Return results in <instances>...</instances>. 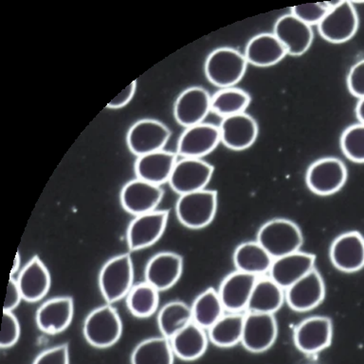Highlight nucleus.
Here are the masks:
<instances>
[{
  "label": "nucleus",
  "mask_w": 364,
  "mask_h": 364,
  "mask_svg": "<svg viewBox=\"0 0 364 364\" xmlns=\"http://www.w3.org/2000/svg\"><path fill=\"white\" fill-rule=\"evenodd\" d=\"M20 264H21V257H20V253L17 252L16 258H14L13 269H11V274H14V273H16L17 270H18Z\"/></svg>",
  "instance_id": "nucleus-44"
},
{
  "label": "nucleus",
  "mask_w": 364,
  "mask_h": 364,
  "mask_svg": "<svg viewBox=\"0 0 364 364\" xmlns=\"http://www.w3.org/2000/svg\"><path fill=\"white\" fill-rule=\"evenodd\" d=\"M193 321L204 329H209L224 315V306L218 291L210 287L193 301Z\"/></svg>",
  "instance_id": "nucleus-31"
},
{
  "label": "nucleus",
  "mask_w": 364,
  "mask_h": 364,
  "mask_svg": "<svg viewBox=\"0 0 364 364\" xmlns=\"http://www.w3.org/2000/svg\"><path fill=\"white\" fill-rule=\"evenodd\" d=\"M245 314L229 312L224 314L208 329V337L218 347H232L241 343L243 336Z\"/></svg>",
  "instance_id": "nucleus-30"
},
{
  "label": "nucleus",
  "mask_w": 364,
  "mask_h": 364,
  "mask_svg": "<svg viewBox=\"0 0 364 364\" xmlns=\"http://www.w3.org/2000/svg\"><path fill=\"white\" fill-rule=\"evenodd\" d=\"M277 333V321L274 315L247 312L245 314L241 343L247 351L264 352L275 343Z\"/></svg>",
  "instance_id": "nucleus-10"
},
{
  "label": "nucleus",
  "mask_w": 364,
  "mask_h": 364,
  "mask_svg": "<svg viewBox=\"0 0 364 364\" xmlns=\"http://www.w3.org/2000/svg\"><path fill=\"white\" fill-rule=\"evenodd\" d=\"M218 209V192L201 190L179 196L176 213L179 222L189 229L207 227L215 218Z\"/></svg>",
  "instance_id": "nucleus-3"
},
{
  "label": "nucleus",
  "mask_w": 364,
  "mask_h": 364,
  "mask_svg": "<svg viewBox=\"0 0 364 364\" xmlns=\"http://www.w3.org/2000/svg\"><path fill=\"white\" fill-rule=\"evenodd\" d=\"M328 11L329 7L326 2L309 3V4L295 6L291 9V14L311 27L312 25L320 24Z\"/></svg>",
  "instance_id": "nucleus-37"
},
{
  "label": "nucleus",
  "mask_w": 364,
  "mask_h": 364,
  "mask_svg": "<svg viewBox=\"0 0 364 364\" xmlns=\"http://www.w3.org/2000/svg\"><path fill=\"white\" fill-rule=\"evenodd\" d=\"M257 279L258 276L239 270L227 275L218 289L219 297L225 310L229 312H242L247 310Z\"/></svg>",
  "instance_id": "nucleus-22"
},
{
  "label": "nucleus",
  "mask_w": 364,
  "mask_h": 364,
  "mask_svg": "<svg viewBox=\"0 0 364 364\" xmlns=\"http://www.w3.org/2000/svg\"><path fill=\"white\" fill-rule=\"evenodd\" d=\"M176 161V154L164 150L139 156L135 162L136 178L161 186L169 181Z\"/></svg>",
  "instance_id": "nucleus-25"
},
{
  "label": "nucleus",
  "mask_w": 364,
  "mask_h": 364,
  "mask_svg": "<svg viewBox=\"0 0 364 364\" xmlns=\"http://www.w3.org/2000/svg\"><path fill=\"white\" fill-rule=\"evenodd\" d=\"M355 115L360 124H364V98L358 100L357 107H355Z\"/></svg>",
  "instance_id": "nucleus-43"
},
{
  "label": "nucleus",
  "mask_w": 364,
  "mask_h": 364,
  "mask_svg": "<svg viewBox=\"0 0 364 364\" xmlns=\"http://www.w3.org/2000/svg\"><path fill=\"white\" fill-rule=\"evenodd\" d=\"M170 136L169 128L161 122L153 119H139L128 130L127 146L139 158L164 150Z\"/></svg>",
  "instance_id": "nucleus-7"
},
{
  "label": "nucleus",
  "mask_w": 364,
  "mask_h": 364,
  "mask_svg": "<svg viewBox=\"0 0 364 364\" xmlns=\"http://www.w3.org/2000/svg\"><path fill=\"white\" fill-rule=\"evenodd\" d=\"M274 260L257 241L244 242L233 253V263L236 270L250 274L264 276L269 272Z\"/></svg>",
  "instance_id": "nucleus-28"
},
{
  "label": "nucleus",
  "mask_w": 364,
  "mask_h": 364,
  "mask_svg": "<svg viewBox=\"0 0 364 364\" xmlns=\"http://www.w3.org/2000/svg\"><path fill=\"white\" fill-rule=\"evenodd\" d=\"M333 266L341 272L352 273L364 267V237L352 230L338 235L329 250Z\"/></svg>",
  "instance_id": "nucleus-16"
},
{
  "label": "nucleus",
  "mask_w": 364,
  "mask_h": 364,
  "mask_svg": "<svg viewBox=\"0 0 364 364\" xmlns=\"http://www.w3.org/2000/svg\"><path fill=\"white\" fill-rule=\"evenodd\" d=\"M22 299L21 291H20L17 281L16 279L11 277L10 280H9L7 294H6L3 310L4 311L13 312V310L19 306Z\"/></svg>",
  "instance_id": "nucleus-41"
},
{
  "label": "nucleus",
  "mask_w": 364,
  "mask_h": 364,
  "mask_svg": "<svg viewBox=\"0 0 364 364\" xmlns=\"http://www.w3.org/2000/svg\"><path fill=\"white\" fill-rule=\"evenodd\" d=\"M286 294L283 287L275 283L269 276H260L250 295L247 312L274 314L283 306Z\"/></svg>",
  "instance_id": "nucleus-27"
},
{
  "label": "nucleus",
  "mask_w": 364,
  "mask_h": 364,
  "mask_svg": "<svg viewBox=\"0 0 364 364\" xmlns=\"http://www.w3.org/2000/svg\"><path fill=\"white\" fill-rule=\"evenodd\" d=\"M273 34L283 44L287 54L300 56L309 50L313 41V31L292 14H284L276 21Z\"/></svg>",
  "instance_id": "nucleus-18"
},
{
  "label": "nucleus",
  "mask_w": 364,
  "mask_h": 364,
  "mask_svg": "<svg viewBox=\"0 0 364 364\" xmlns=\"http://www.w3.org/2000/svg\"><path fill=\"white\" fill-rule=\"evenodd\" d=\"M23 300L34 303L44 298L50 287V272L38 256L26 264L16 279Z\"/></svg>",
  "instance_id": "nucleus-24"
},
{
  "label": "nucleus",
  "mask_w": 364,
  "mask_h": 364,
  "mask_svg": "<svg viewBox=\"0 0 364 364\" xmlns=\"http://www.w3.org/2000/svg\"><path fill=\"white\" fill-rule=\"evenodd\" d=\"M82 332L85 340L97 348H107L121 338L122 323L117 310L110 304L97 307L85 318Z\"/></svg>",
  "instance_id": "nucleus-5"
},
{
  "label": "nucleus",
  "mask_w": 364,
  "mask_h": 364,
  "mask_svg": "<svg viewBox=\"0 0 364 364\" xmlns=\"http://www.w3.org/2000/svg\"><path fill=\"white\" fill-rule=\"evenodd\" d=\"M173 351L170 341L164 337L142 341L131 355L132 364H173Z\"/></svg>",
  "instance_id": "nucleus-32"
},
{
  "label": "nucleus",
  "mask_w": 364,
  "mask_h": 364,
  "mask_svg": "<svg viewBox=\"0 0 364 364\" xmlns=\"http://www.w3.org/2000/svg\"><path fill=\"white\" fill-rule=\"evenodd\" d=\"M341 148L350 161L364 164V124H358L346 128L341 135Z\"/></svg>",
  "instance_id": "nucleus-36"
},
{
  "label": "nucleus",
  "mask_w": 364,
  "mask_h": 364,
  "mask_svg": "<svg viewBox=\"0 0 364 364\" xmlns=\"http://www.w3.org/2000/svg\"><path fill=\"white\" fill-rule=\"evenodd\" d=\"M316 256L299 252L276 258L269 269V277L284 290L315 269Z\"/></svg>",
  "instance_id": "nucleus-19"
},
{
  "label": "nucleus",
  "mask_w": 364,
  "mask_h": 364,
  "mask_svg": "<svg viewBox=\"0 0 364 364\" xmlns=\"http://www.w3.org/2000/svg\"><path fill=\"white\" fill-rule=\"evenodd\" d=\"M284 294L290 309L298 312L309 311L323 301L326 284L321 273L314 269L284 290Z\"/></svg>",
  "instance_id": "nucleus-15"
},
{
  "label": "nucleus",
  "mask_w": 364,
  "mask_h": 364,
  "mask_svg": "<svg viewBox=\"0 0 364 364\" xmlns=\"http://www.w3.org/2000/svg\"><path fill=\"white\" fill-rule=\"evenodd\" d=\"M192 321V309L183 301H170L159 310L158 315L159 331L168 340Z\"/></svg>",
  "instance_id": "nucleus-33"
},
{
  "label": "nucleus",
  "mask_w": 364,
  "mask_h": 364,
  "mask_svg": "<svg viewBox=\"0 0 364 364\" xmlns=\"http://www.w3.org/2000/svg\"><path fill=\"white\" fill-rule=\"evenodd\" d=\"M287 54L283 44L273 33H261L247 43L244 56L247 64L259 68L278 64Z\"/></svg>",
  "instance_id": "nucleus-26"
},
{
  "label": "nucleus",
  "mask_w": 364,
  "mask_h": 364,
  "mask_svg": "<svg viewBox=\"0 0 364 364\" xmlns=\"http://www.w3.org/2000/svg\"><path fill=\"white\" fill-rule=\"evenodd\" d=\"M73 298L56 297L45 301L37 309V326L48 334H57L70 326L73 317Z\"/></svg>",
  "instance_id": "nucleus-23"
},
{
  "label": "nucleus",
  "mask_w": 364,
  "mask_h": 364,
  "mask_svg": "<svg viewBox=\"0 0 364 364\" xmlns=\"http://www.w3.org/2000/svg\"><path fill=\"white\" fill-rule=\"evenodd\" d=\"M213 173V166L201 159L182 158L176 161L168 183L179 196L204 190Z\"/></svg>",
  "instance_id": "nucleus-8"
},
{
  "label": "nucleus",
  "mask_w": 364,
  "mask_h": 364,
  "mask_svg": "<svg viewBox=\"0 0 364 364\" xmlns=\"http://www.w3.org/2000/svg\"><path fill=\"white\" fill-rule=\"evenodd\" d=\"M250 102V97L246 91L235 87L222 88L212 97L210 109L224 119L244 113Z\"/></svg>",
  "instance_id": "nucleus-34"
},
{
  "label": "nucleus",
  "mask_w": 364,
  "mask_h": 364,
  "mask_svg": "<svg viewBox=\"0 0 364 364\" xmlns=\"http://www.w3.org/2000/svg\"><path fill=\"white\" fill-rule=\"evenodd\" d=\"M136 90V82L133 81L127 85L125 90H122L118 96L112 100L110 102H108L107 107L113 108V109H118V108L124 107L125 105L130 102L131 100L133 99L135 95Z\"/></svg>",
  "instance_id": "nucleus-42"
},
{
  "label": "nucleus",
  "mask_w": 364,
  "mask_h": 364,
  "mask_svg": "<svg viewBox=\"0 0 364 364\" xmlns=\"http://www.w3.org/2000/svg\"><path fill=\"white\" fill-rule=\"evenodd\" d=\"M33 364H70V353L68 344L46 350L37 355Z\"/></svg>",
  "instance_id": "nucleus-39"
},
{
  "label": "nucleus",
  "mask_w": 364,
  "mask_h": 364,
  "mask_svg": "<svg viewBox=\"0 0 364 364\" xmlns=\"http://www.w3.org/2000/svg\"><path fill=\"white\" fill-rule=\"evenodd\" d=\"M164 198V190L159 185L136 178L128 181L121 191L122 208L131 215L138 216L154 212Z\"/></svg>",
  "instance_id": "nucleus-13"
},
{
  "label": "nucleus",
  "mask_w": 364,
  "mask_h": 364,
  "mask_svg": "<svg viewBox=\"0 0 364 364\" xmlns=\"http://www.w3.org/2000/svg\"><path fill=\"white\" fill-rule=\"evenodd\" d=\"M247 62L244 54L232 48L213 50L205 61L204 71L207 79L215 87H233L243 78Z\"/></svg>",
  "instance_id": "nucleus-2"
},
{
  "label": "nucleus",
  "mask_w": 364,
  "mask_h": 364,
  "mask_svg": "<svg viewBox=\"0 0 364 364\" xmlns=\"http://www.w3.org/2000/svg\"><path fill=\"white\" fill-rule=\"evenodd\" d=\"M346 165L336 158L315 161L310 165L306 176L309 190L318 196H330L338 192L346 184Z\"/></svg>",
  "instance_id": "nucleus-9"
},
{
  "label": "nucleus",
  "mask_w": 364,
  "mask_h": 364,
  "mask_svg": "<svg viewBox=\"0 0 364 364\" xmlns=\"http://www.w3.org/2000/svg\"><path fill=\"white\" fill-rule=\"evenodd\" d=\"M208 338L205 329L192 321L169 341L176 357L191 361L200 358L206 351Z\"/></svg>",
  "instance_id": "nucleus-29"
},
{
  "label": "nucleus",
  "mask_w": 364,
  "mask_h": 364,
  "mask_svg": "<svg viewBox=\"0 0 364 364\" xmlns=\"http://www.w3.org/2000/svg\"><path fill=\"white\" fill-rule=\"evenodd\" d=\"M220 142L219 127L202 122L186 128L181 134L178 154L181 158L201 159L212 153Z\"/></svg>",
  "instance_id": "nucleus-14"
},
{
  "label": "nucleus",
  "mask_w": 364,
  "mask_h": 364,
  "mask_svg": "<svg viewBox=\"0 0 364 364\" xmlns=\"http://www.w3.org/2000/svg\"><path fill=\"white\" fill-rule=\"evenodd\" d=\"M333 323L324 316H313L301 321L295 328V346L304 354L323 351L332 343Z\"/></svg>",
  "instance_id": "nucleus-11"
},
{
  "label": "nucleus",
  "mask_w": 364,
  "mask_h": 364,
  "mask_svg": "<svg viewBox=\"0 0 364 364\" xmlns=\"http://www.w3.org/2000/svg\"><path fill=\"white\" fill-rule=\"evenodd\" d=\"M168 210H154L136 216L127 230L128 247L131 250L145 249L155 244L166 228Z\"/></svg>",
  "instance_id": "nucleus-12"
},
{
  "label": "nucleus",
  "mask_w": 364,
  "mask_h": 364,
  "mask_svg": "<svg viewBox=\"0 0 364 364\" xmlns=\"http://www.w3.org/2000/svg\"><path fill=\"white\" fill-rule=\"evenodd\" d=\"M350 93L358 99L364 98V59L355 63L347 76Z\"/></svg>",
  "instance_id": "nucleus-40"
},
{
  "label": "nucleus",
  "mask_w": 364,
  "mask_h": 364,
  "mask_svg": "<svg viewBox=\"0 0 364 364\" xmlns=\"http://www.w3.org/2000/svg\"><path fill=\"white\" fill-rule=\"evenodd\" d=\"M212 105V97L206 90L200 87H192L182 91L175 105L173 117L184 127L202 124L206 119Z\"/></svg>",
  "instance_id": "nucleus-17"
},
{
  "label": "nucleus",
  "mask_w": 364,
  "mask_h": 364,
  "mask_svg": "<svg viewBox=\"0 0 364 364\" xmlns=\"http://www.w3.org/2000/svg\"><path fill=\"white\" fill-rule=\"evenodd\" d=\"M358 16L357 11L349 1H340L329 9L328 13L318 25V33L324 40L334 44L348 41L357 33Z\"/></svg>",
  "instance_id": "nucleus-6"
},
{
  "label": "nucleus",
  "mask_w": 364,
  "mask_h": 364,
  "mask_svg": "<svg viewBox=\"0 0 364 364\" xmlns=\"http://www.w3.org/2000/svg\"><path fill=\"white\" fill-rule=\"evenodd\" d=\"M20 326L18 320L13 312L4 311L2 317L1 332H0V346L9 348L18 341Z\"/></svg>",
  "instance_id": "nucleus-38"
},
{
  "label": "nucleus",
  "mask_w": 364,
  "mask_h": 364,
  "mask_svg": "<svg viewBox=\"0 0 364 364\" xmlns=\"http://www.w3.org/2000/svg\"><path fill=\"white\" fill-rule=\"evenodd\" d=\"M159 290L147 282L132 287L127 296L128 310L139 318H147L154 314L159 306Z\"/></svg>",
  "instance_id": "nucleus-35"
},
{
  "label": "nucleus",
  "mask_w": 364,
  "mask_h": 364,
  "mask_svg": "<svg viewBox=\"0 0 364 364\" xmlns=\"http://www.w3.org/2000/svg\"><path fill=\"white\" fill-rule=\"evenodd\" d=\"M183 270V259L178 253L159 252L148 261L145 282L159 291L169 289L178 281Z\"/></svg>",
  "instance_id": "nucleus-20"
},
{
  "label": "nucleus",
  "mask_w": 364,
  "mask_h": 364,
  "mask_svg": "<svg viewBox=\"0 0 364 364\" xmlns=\"http://www.w3.org/2000/svg\"><path fill=\"white\" fill-rule=\"evenodd\" d=\"M134 270L132 259L127 253L108 260L99 274V287L108 304L127 297L132 289Z\"/></svg>",
  "instance_id": "nucleus-4"
},
{
  "label": "nucleus",
  "mask_w": 364,
  "mask_h": 364,
  "mask_svg": "<svg viewBox=\"0 0 364 364\" xmlns=\"http://www.w3.org/2000/svg\"><path fill=\"white\" fill-rule=\"evenodd\" d=\"M256 241L273 259H276L301 250L304 236L294 222L289 219L275 218L261 226Z\"/></svg>",
  "instance_id": "nucleus-1"
},
{
  "label": "nucleus",
  "mask_w": 364,
  "mask_h": 364,
  "mask_svg": "<svg viewBox=\"0 0 364 364\" xmlns=\"http://www.w3.org/2000/svg\"><path fill=\"white\" fill-rule=\"evenodd\" d=\"M218 127L222 144L232 150L247 149L257 139V122L245 112L224 118Z\"/></svg>",
  "instance_id": "nucleus-21"
}]
</instances>
